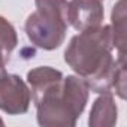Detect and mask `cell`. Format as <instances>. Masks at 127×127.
Wrapping results in <instances>:
<instances>
[{"instance_id":"cell-6","label":"cell","mask_w":127,"mask_h":127,"mask_svg":"<svg viewBox=\"0 0 127 127\" xmlns=\"http://www.w3.org/2000/svg\"><path fill=\"white\" fill-rule=\"evenodd\" d=\"M126 2L120 0V2L114 6L112 11V39H114V48L118 49V57H124V48H126Z\"/></svg>"},{"instance_id":"cell-8","label":"cell","mask_w":127,"mask_h":127,"mask_svg":"<svg viewBox=\"0 0 127 127\" xmlns=\"http://www.w3.org/2000/svg\"><path fill=\"white\" fill-rule=\"evenodd\" d=\"M8 60H9V55H6L2 49H0V73L5 72V66H6Z\"/></svg>"},{"instance_id":"cell-2","label":"cell","mask_w":127,"mask_h":127,"mask_svg":"<svg viewBox=\"0 0 127 127\" xmlns=\"http://www.w3.org/2000/svg\"><path fill=\"white\" fill-rule=\"evenodd\" d=\"M36 11L26 21L27 37L36 46L51 51L58 48L67 30V0H34Z\"/></svg>"},{"instance_id":"cell-9","label":"cell","mask_w":127,"mask_h":127,"mask_svg":"<svg viewBox=\"0 0 127 127\" xmlns=\"http://www.w3.org/2000/svg\"><path fill=\"white\" fill-rule=\"evenodd\" d=\"M0 126H3V121H2V118H0Z\"/></svg>"},{"instance_id":"cell-1","label":"cell","mask_w":127,"mask_h":127,"mask_svg":"<svg viewBox=\"0 0 127 127\" xmlns=\"http://www.w3.org/2000/svg\"><path fill=\"white\" fill-rule=\"evenodd\" d=\"M30 93L37 109V123L45 127H72L82 114L90 87L81 76L64 78L49 66L27 73Z\"/></svg>"},{"instance_id":"cell-3","label":"cell","mask_w":127,"mask_h":127,"mask_svg":"<svg viewBox=\"0 0 127 127\" xmlns=\"http://www.w3.org/2000/svg\"><path fill=\"white\" fill-rule=\"evenodd\" d=\"M32 102V93L27 84L17 75L0 73V109L9 115L27 112Z\"/></svg>"},{"instance_id":"cell-7","label":"cell","mask_w":127,"mask_h":127,"mask_svg":"<svg viewBox=\"0 0 127 127\" xmlns=\"http://www.w3.org/2000/svg\"><path fill=\"white\" fill-rule=\"evenodd\" d=\"M17 42L18 39H17L15 29L8 20L0 17V49L6 55H11V52L17 46Z\"/></svg>"},{"instance_id":"cell-5","label":"cell","mask_w":127,"mask_h":127,"mask_svg":"<svg viewBox=\"0 0 127 127\" xmlns=\"http://www.w3.org/2000/svg\"><path fill=\"white\" fill-rule=\"evenodd\" d=\"M117 105L112 94H102L93 105L88 124L91 127H111L117 123Z\"/></svg>"},{"instance_id":"cell-4","label":"cell","mask_w":127,"mask_h":127,"mask_svg":"<svg viewBox=\"0 0 127 127\" xmlns=\"http://www.w3.org/2000/svg\"><path fill=\"white\" fill-rule=\"evenodd\" d=\"M102 20L103 6L100 0H72L67 5V23L78 32L96 29Z\"/></svg>"}]
</instances>
